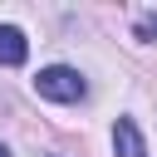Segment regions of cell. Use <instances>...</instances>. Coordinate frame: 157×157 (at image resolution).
I'll use <instances>...</instances> for the list:
<instances>
[{
	"label": "cell",
	"instance_id": "1",
	"mask_svg": "<svg viewBox=\"0 0 157 157\" xmlns=\"http://www.w3.org/2000/svg\"><path fill=\"white\" fill-rule=\"evenodd\" d=\"M34 93L49 103H78V98H88V78L74 64H49L34 74Z\"/></svg>",
	"mask_w": 157,
	"mask_h": 157
},
{
	"label": "cell",
	"instance_id": "2",
	"mask_svg": "<svg viewBox=\"0 0 157 157\" xmlns=\"http://www.w3.org/2000/svg\"><path fill=\"white\" fill-rule=\"evenodd\" d=\"M113 152H118V157H147L142 128H137L132 118H118V123H113Z\"/></svg>",
	"mask_w": 157,
	"mask_h": 157
},
{
	"label": "cell",
	"instance_id": "3",
	"mask_svg": "<svg viewBox=\"0 0 157 157\" xmlns=\"http://www.w3.org/2000/svg\"><path fill=\"white\" fill-rule=\"evenodd\" d=\"M25 59H29L25 29H20V25H0V64H5V69H20Z\"/></svg>",
	"mask_w": 157,
	"mask_h": 157
},
{
	"label": "cell",
	"instance_id": "4",
	"mask_svg": "<svg viewBox=\"0 0 157 157\" xmlns=\"http://www.w3.org/2000/svg\"><path fill=\"white\" fill-rule=\"evenodd\" d=\"M137 39H157V15H142L137 20Z\"/></svg>",
	"mask_w": 157,
	"mask_h": 157
},
{
	"label": "cell",
	"instance_id": "5",
	"mask_svg": "<svg viewBox=\"0 0 157 157\" xmlns=\"http://www.w3.org/2000/svg\"><path fill=\"white\" fill-rule=\"evenodd\" d=\"M0 157H10V147H5V142H0Z\"/></svg>",
	"mask_w": 157,
	"mask_h": 157
},
{
	"label": "cell",
	"instance_id": "6",
	"mask_svg": "<svg viewBox=\"0 0 157 157\" xmlns=\"http://www.w3.org/2000/svg\"><path fill=\"white\" fill-rule=\"evenodd\" d=\"M49 157H59V152H49Z\"/></svg>",
	"mask_w": 157,
	"mask_h": 157
}]
</instances>
